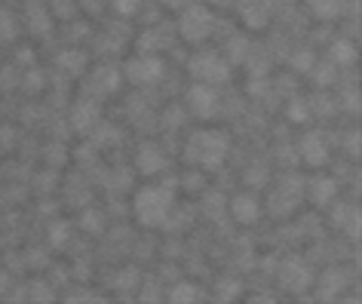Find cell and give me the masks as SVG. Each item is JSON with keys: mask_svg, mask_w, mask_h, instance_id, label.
<instances>
[{"mask_svg": "<svg viewBox=\"0 0 362 304\" xmlns=\"http://www.w3.org/2000/svg\"><path fill=\"white\" fill-rule=\"evenodd\" d=\"M175 209V194L169 185H147L132 200V212L141 228H166L169 212Z\"/></svg>", "mask_w": 362, "mask_h": 304, "instance_id": "obj_1", "label": "cell"}, {"mask_svg": "<svg viewBox=\"0 0 362 304\" xmlns=\"http://www.w3.org/2000/svg\"><path fill=\"white\" fill-rule=\"evenodd\" d=\"M227 148H231V141H227V136L222 129H197L188 139L184 157H188V163H193V166L218 169L227 157Z\"/></svg>", "mask_w": 362, "mask_h": 304, "instance_id": "obj_2", "label": "cell"}, {"mask_svg": "<svg viewBox=\"0 0 362 304\" xmlns=\"http://www.w3.org/2000/svg\"><path fill=\"white\" fill-rule=\"evenodd\" d=\"M191 74L197 83H209V86H215V83H224L227 77H231V62L222 59L218 52H212V49H203L197 52V56L191 59Z\"/></svg>", "mask_w": 362, "mask_h": 304, "instance_id": "obj_3", "label": "cell"}, {"mask_svg": "<svg viewBox=\"0 0 362 304\" xmlns=\"http://www.w3.org/2000/svg\"><path fill=\"white\" fill-rule=\"evenodd\" d=\"M215 31V16H212L206 6H200V4H193L188 6V10L181 13V19H179V34H181V40H188V43H203L209 37V34Z\"/></svg>", "mask_w": 362, "mask_h": 304, "instance_id": "obj_4", "label": "cell"}, {"mask_svg": "<svg viewBox=\"0 0 362 304\" xmlns=\"http://www.w3.org/2000/svg\"><path fill=\"white\" fill-rule=\"evenodd\" d=\"M160 77H163V62L157 56H147V52H141V56L129 59L126 65H123V80H129V83H135V86L157 83Z\"/></svg>", "mask_w": 362, "mask_h": 304, "instance_id": "obj_5", "label": "cell"}, {"mask_svg": "<svg viewBox=\"0 0 362 304\" xmlns=\"http://www.w3.org/2000/svg\"><path fill=\"white\" fill-rule=\"evenodd\" d=\"M279 283H282V289H289V292L301 295V292L310 289V283H313V271L307 267L304 258H286V262L279 264Z\"/></svg>", "mask_w": 362, "mask_h": 304, "instance_id": "obj_6", "label": "cell"}, {"mask_svg": "<svg viewBox=\"0 0 362 304\" xmlns=\"http://www.w3.org/2000/svg\"><path fill=\"white\" fill-rule=\"evenodd\" d=\"M99 123H102L99 102H92V98H80V102H74V108H71V127H74V132L86 136V132H92Z\"/></svg>", "mask_w": 362, "mask_h": 304, "instance_id": "obj_7", "label": "cell"}, {"mask_svg": "<svg viewBox=\"0 0 362 304\" xmlns=\"http://www.w3.org/2000/svg\"><path fill=\"white\" fill-rule=\"evenodd\" d=\"M298 148H301V160L310 169H320L329 163V148H325V139L320 132H304L301 141H298Z\"/></svg>", "mask_w": 362, "mask_h": 304, "instance_id": "obj_8", "label": "cell"}, {"mask_svg": "<svg viewBox=\"0 0 362 304\" xmlns=\"http://www.w3.org/2000/svg\"><path fill=\"white\" fill-rule=\"evenodd\" d=\"M188 102H191V111L197 114V117H203V120H209L212 114H215V108H218V95H215V89H212L209 83H193L188 89Z\"/></svg>", "mask_w": 362, "mask_h": 304, "instance_id": "obj_9", "label": "cell"}, {"mask_svg": "<svg viewBox=\"0 0 362 304\" xmlns=\"http://www.w3.org/2000/svg\"><path fill=\"white\" fill-rule=\"evenodd\" d=\"M231 216L236 225H255L261 216V206H258V200H255L252 194H236L234 200H231Z\"/></svg>", "mask_w": 362, "mask_h": 304, "instance_id": "obj_10", "label": "cell"}, {"mask_svg": "<svg viewBox=\"0 0 362 304\" xmlns=\"http://www.w3.org/2000/svg\"><path fill=\"white\" fill-rule=\"evenodd\" d=\"M135 166H138L141 175H157L166 169V157L157 145H141L138 154H135Z\"/></svg>", "mask_w": 362, "mask_h": 304, "instance_id": "obj_11", "label": "cell"}, {"mask_svg": "<svg viewBox=\"0 0 362 304\" xmlns=\"http://www.w3.org/2000/svg\"><path fill=\"white\" fill-rule=\"evenodd\" d=\"M334 194H338V182L329 175H316V178H310V185H307V197H310L313 206H329Z\"/></svg>", "mask_w": 362, "mask_h": 304, "instance_id": "obj_12", "label": "cell"}, {"mask_svg": "<svg viewBox=\"0 0 362 304\" xmlns=\"http://www.w3.org/2000/svg\"><path fill=\"white\" fill-rule=\"evenodd\" d=\"M267 19H270L267 0H246L243 4V22L249 25V28H255V31L267 28Z\"/></svg>", "mask_w": 362, "mask_h": 304, "instance_id": "obj_13", "label": "cell"}, {"mask_svg": "<svg viewBox=\"0 0 362 304\" xmlns=\"http://www.w3.org/2000/svg\"><path fill=\"white\" fill-rule=\"evenodd\" d=\"M120 83H123V71L111 68V65H102L92 77V86L99 89V93H117Z\"/></svg>", "mask_w": 362, "mask_h": 304, "instance_id": "obj_14", "label": "cell"}, {"mask_svg": "<svg viewBox=\"0 0 362 304\" xmlns=\"http://www.w3.org/2000/svg\"><path fill=\"white\" fill-rule=\"evenodd\" d=\"M59 68L71 77H80L86 71V56L80 49H65V52H59Z\"/></svg>", "mask_w": 362, "mask_h": 304, "instance_id": "obj_15", "label": "cell"}, {"mask_svg": "<svg viewBox=\"0 0 362 304\" xmlns=\"http://www.w3.org/2000/svg\"><path fill=\"white\" fill-rule=\"evenodd\" d=\"M307 6H310V13L316 19H338L341 10H344V0H307Z\"/></svg>", "mask_w": 362, "mask_h": 304, "instance_id": "obj_16", "label": "cell"}, {"mask_svg": "<svg viewBox=\"0 0 362 304\" xmlns=\"http://www.w3.org/2000/svg\"><path fill=\"white\" fill-rule=\"evenodd\" d=\"M344 271H338V267H332V271H325L320 276V292H322V298H334L341 289H344Z\"/></svg>", "mask_w": 362, "mask_h": 304, "instance_id": "obj_17", "label": "cell"}, {"mask_svg": "<svg viewBox=\"0 0 362 304\" xmlns=\"http://www.w3.org/2000/svg\"><path fill=\"white\" fill-rule=\"evenodd\" d=\"M200 298V289L193 283H175L169 289V301L172 304H193Z\"/></svg>", "mask_w": 362, "mask_h": 304, "instance_id": "obj_18", "label": "cell"}, {"mask_svg": "<svg viewBox=\"0 0 362 304\" xmlns=\"http://www.w3.org/2000/svg\"><path fill=\"white\" fill-rule=\"evenodd\" d=\"M80 228L86 234H104V216L99 209H86L80 216Z\"/></svg>", "mask_w": 362, "mask_h": 304, "instance_id": "obj_19", "label": "cell"}, {"mask_svg": "<svg viewBox=\"0 0 362 304\" xmlns=\"http://www.w3.org/2000/svg\"><path fill=\"white\" fill-rule=\"evenodd\" d=\"M68 237H71V221H56V225L49 228V246L52 249H65Z\"/></svg>", "mask_w": 362, "mask_h": 304, "instance_id": "obj_20", "label": "cell"}, {"mask_svg": "<svg viewBox=\"0 0 362 304\" xmlns=\"http://www.w3.org/2000/svg\"><path fill=\"white\" fill-rule=\"evenodd\" d=\"M310 77L320 86H329V83H334V65H332V62H322V65L316 62V65L310 68Z\"/></svg>", "mask_w": 362, "mask_h": 304, "instance_id": "obj_21", "label": "cell"}, {"mask_svg": "<svg viewBox=\"0 0 362 304\" xmlns=\"http://www.w3.org/2000/svg\"><path fill=\"white\" fill-rule=\"evenodd\" d=\"M215 292H218V301H234L236 295H243V283L240 280H222L215 286Z\"/></svg>", "mask_w": 362, "mask_h": 304, "instance_id": "obj_22", "label": "cell"}, {"mask_svg": "<svg viewBox=\"0 0 362 304\" xmlns=\"http://www.w3.org/2000/svg\"><path fill=\"white\" fill-rule=\"evenodd\" d=\"M332 59L334 62H344V65H350V62L356 59V49H353V43H347V40H334L332 43Z\"/></svg>", "mask_w": 362, "mask_h": 304, "instance_id": "obj_23", "label": "cell"}, {"mask_svg": "<svg viewBox=\"0 0 362 304\" xmlns=\"http://www.w3.org/2000/svg\"><path fill=\"white\" fill-rule=\"evenodd\" d=\"M16 34H19V28H16L13 13L0 10V40H16Z\"/></svg>", "mask_w": 362, "mask_h": 304, "instance_id": "obj_24", "label": "cell"}, {"mask_svg": "<svg viewBox=\"0 0 362 304\" xmlns=\"http://www.w3.org/2000/svg\"><path fill=\"white\" fill-rule=\"evenodd\" d=\"M316 65V52L313 49H301L292 56V68L295 71H304V74H310V68Z\"/></svg>", "mask_w": 362, "mask_h": 304, "instance_id": "obj_25", "label": "cell"}, {"mask_svg": "<svg viewBox=\"0 0 362 304\" xmlns=\"http://www.w3.org/2000/svg\"><path fill=\"white\" fill-rule=\"evenodd\" d=\"M227 49H231V59L227 62H246V56H249V43H246L243 37H234L231 43H227Z\"/></svg>", "mask_w": 362, "mask_h": 304, "instance_id": "obj_26", "label": "cell"}, {"mask_svg": "<svg viewBox=\"0 0 362 304\" xmlns=\"http://www.w3.org/2000/svg\"><path fill=\"white\" fill-rule=\"evenodd\" d=\"M111 6H114V13L117 16H135L138 13V0H111Z\"/></svg>", "mask_w": 362, "mask_h": 304, "instance_id": "obj_27", "label": "cell"}, {"mask_svg": "<svg viewBox=\"0 0 362 304\" xmlns=\"http://www.w3.org/2000/svg\"><path fill=\"white\" fill-rule=\"evenodd\" d=\"M289 120H295V123H304L307 120V108L301 102H292L289 105Z\"/></svg>", "mask_w": 362, "mask_h": 304, "instance_id": "obj_28", "label": "cell"}, {"mask_svg": "<svg viewBox=\"0 0 362 304\" xmlns=\"http://www.w3.org/2000/svg\"><path fill=\"white\" fill-rule=\"evenodd\" d=\"M31 16H34V22H37V25H34V31L47 34L49 31V19H43V16H40V6H31Z\"/></svg>", "mask_w": 362, "mask_h": 304, "instance_id": "obj_29", "label": "cell"}, {"mask_svg": "<svg viewBox=\"0 0 362 304\" xmlns=\"http://www.w3.org/2000/svg\"><path fill=\"white\" fill-rule=\"evenodd\" d=\"M31 292H37V295H31L34 301H49V298H52V292L47 289V286H40V283H34V286H31Z\"/></svg>", "mask_w": 362, "mask_h": 304, "instance_id": "obj_30", "label": "cell"}, {"mask_svg": "<svg viewBox=\"0 0 362 304\" xmlns=\"http://www.w3.org/2000/svg\"><path fill=\"white\" fill-rule=\"evenodd\" d=\"M132 280H135V271H132V267H126V274L117 276V286H123V289H126V286H132Z\"/></svg>", "mask_w": 362, "mask_h": 304, "instance_id": "obj_31", "label": "cell"}, {"mask_svg": "<svg viewBox=\"0 0 362 304\" xmlns=\"http://www.w3.org/2000/svg\"><path fill=\"white\" fill-rule=\"evenodd\" d=\"M16 59H19L22 65H25V62H34V52H31V47H22L19 52H16Z\"/></svg>", "mask_w": 362, "mask_h": 304, "instance_id": "obj_32", "label": "cell"}, {"mask_svg": "<svg viewBox=\"0 0 362 304\" xmlns=\"http://www.w3.org/2000/svg\"><path fill=\"white\" fill-rule=\"evenodd\" d=\"M25 86H28V89H37V86H40V71H31V74H28V83H25Z\"/></svg>", "mask_w": 362, "mask_h": 304, "instance_id": "obj_33", "label": "cell"}, {"mask_svg": "<svg viewBox=\"0 0 362 304\" xmlns=\"http://www.w3.org/2000/svg\"><path fill=\"white\" fill-rule=\"evenodd\" d=\"M4 289H6V276L0 274V292H4Z\"/></svg>", "mask_w": 362, "mask_h": 304, "instance_id": "obj_34", "label": "cell"}, {"mask_svg": "<svg viewBox=\"0 0 362 304\" xmlns=\"http://www.w3.org/2000/svg\"><path fill=\"white\" fill-rule=\"evenodd\" d=\"M209 4H218V6H224V4H231V0H209Z\"/></svg>", "mask_w": 362, "mask_h": 304, "instance_id": "obj_35", "label": "cell"}, {"mask_svg": "<svg viewBox=\"0 0 362 304\" xmlns=\"http://www.w3.org/2000/svg\"><path fill=\"white\" fill-rule=\"evenodd\" d=\"M52 4H61V0H52Z\"/></svg>", "mask_w": 362, "mask_h": 304, "instance_id": "obj_36", "label": "cell"}]
</instances>
